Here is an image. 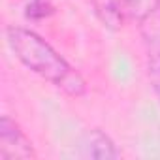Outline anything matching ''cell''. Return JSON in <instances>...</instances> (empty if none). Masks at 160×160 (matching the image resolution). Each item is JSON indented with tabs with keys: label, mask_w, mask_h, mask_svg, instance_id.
<instances>
[{
	"label": "cell",
	"mask_w": 160,
	"mask_h": 160,
	"mask_svg": "<svg viewBox=\"0 0 160 160\" xmlns=\"http://www.w3.org/2000/svg\"><path fill=\"white\" fill-rule=\"evenodd\" d=\"M38 158L34 143L15 119L2 115L0 119V160H34Z\"/></svg>",
	"instance_id": "3"
},
{
	"label": "cell",
	"mask_w": 160,
	"mask_h": 160,
	"mask_svg": "<svg viewBox=\"0 0 160 160\" xmlns=\"http://www.w3.org/2000/svg\"><path fill=\"white\" fill-rule=\"evenodd\" d=\"M139 32L145 45L149 83L160 102V12L154 6H151L139 19Z\"/></svg>",
	"instance_id": "2"
},
{
	"label": "cell",
	"mask_w": 160,
	"mask_h": 160,
	"mask_svg": "<svg viewBox=\"0 0 160 160\" xmlns=\"http://www.w3.org/2000/svg\"><path fill=\"white\" fill-rule=\"evenodd\" d=\"M121 4L124 6L126 13L130 19H141L147 10H151V4H147V0H121Z\"/></svg>",
	"instance_id": "7"
},
{
	"label": "cell",
	"mask_w": 160,
	"mask_h": 160,
	"mask_svg": "<svg viewBox=\"0 0 160 160\" xmlns=\"http://www.w3.org/2000/svg\"><path fill=\"white\" fill-rule=\"evenodd\" d=\"M55 13V6L51 0H28L25 8V17L30 21H42Z\"/></svg>",
	"instance_id": "6"
},
{
	"label": "cell",
	"mask_w": 160,
	"mask_h": 160,
	"mask_svg": "<svg viewBox=\"0 0 160 160\" xmlns=\"http://www.w3.org/2000/svg\"><path fill=\"white\" fill-rule=\"evenodd\" d=\"M85 151H87V156L96 160H117L121 156V151L117 149L115 141L100 128H92L87 134Z\"/></svg>",
	"instance_id": "4"
},
{
	"label": "cell",
	"mask_w": 160,
	"mask_h": 160,
	"mask_svg": "<svg viewBox=\"0 0 160 160\" xmlns=\"http://www.w3.org/2000/svg\"><path fill=\"white\" fill-rule=\"evenodd\" d=\"M152 6H154L158 12H160V0H154V2H152Z\"/></svg>",
	"instance_id": "8"
},
{
	"label": "cell",
	"mask_w": 160,
	"mask_h": 160,
	"mask_svg": "<svg viewBox=\"0 0 160 160\" xmlns=\"http://www.w3.org/2000/svg\"><path fill=\"white\" fill-rule=\"evenodd\" d=\"M92 8L96 17L104 23V27L111 30H119L130 19L121 0H92Z\"/></svg>",
	"instance_id": "5"
},
{
	"label": "cell",
	"mask_w": 160,
	"mask_h": 160,
	"mask_svg": "<svg viewBox=\"0 0 160 160\" xmlns=\"http://www.w3.org/2000/svg\"><path fill=\"white\" fill-rule=\"evenodd\" d=\"M6 42L17 60L32 73L72 98H81L87 92V81L49 42L25 27H8Z\"/></svg>",
	"instance_id": "1"
}]
</instances>
